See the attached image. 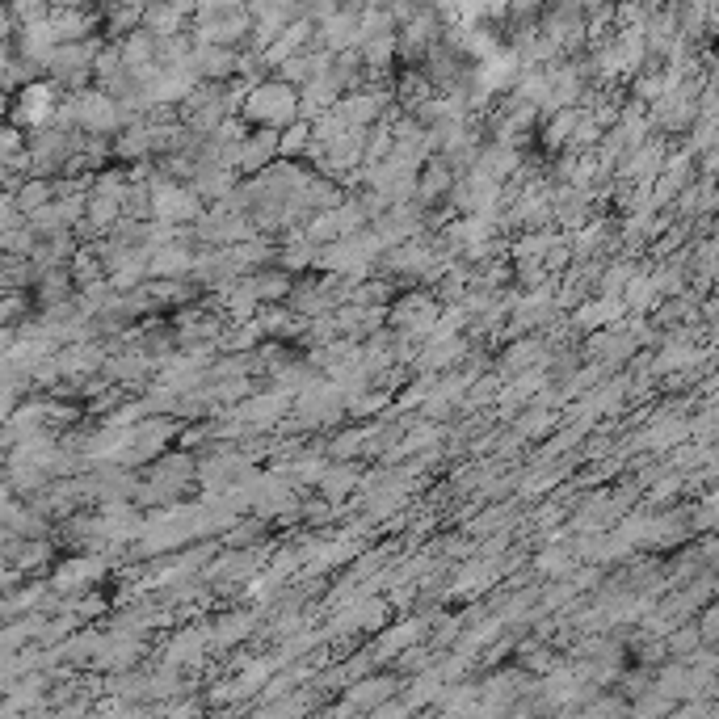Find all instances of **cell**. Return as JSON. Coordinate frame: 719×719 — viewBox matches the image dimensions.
I'll return each instance as SVG.
<instances>
[{"label":"cell","instance_id":"5b68a950","mask_svg":"<svg viewBox=\"0 0 719 719\" xmlns=\"http://www.w3.org/2000/svg\"><path fill=\"white\" fill-rule=\"evenodd\" d=\"M358 471H362L358 463H328V467H324V476H320V484H316V488L324 492V501H328V505H337L345 492L362 480Z\"/></svg>","mask_w":719,"mask_h":719},{"label":"cell","instance_id":"277c9868","mask_svg":"<svg viewBox=\"0 0 719 719\" xmlns=\"http://www.w3.org/2000/svg\"><path fill=\"white\" fill-rule=\"evenodd\" d=\"M577 122H581V106H572V110H556L547 122H543V131H539V143L547 152H564L568 143H572V131H577Z\"/></svg>","mask_w":719,"mask_h":719},{"label":"cell","instance_id":"6da1fadb","mask_svg":"<svg viewBox=\"0 0 719 719\" xmlns=\"http://www.w3.org/2000/svg\"><path fill=\"white\" fill-rule=\"evenodd\" d=\"M236 118L244 122L249 131H286L291 122H299V89L282 85L278 76H261L244 89Z\"/></svg>","mask_w":719,"mask_h":719},{"label":"cell","instance_id":"7a4b0ae2","mask_svg":"<svg viewBox=\"0 0 719 719\" xmlns=\"http://www.w3.org/2000/svg\"><path fill=\"white\" fill-rule=\"evenodd\" d=\"M207 202H202L190 186L181 181H156L152 186V219L156 223H169V228H181V223H198Z\"/></svg>","mask_w":719,"mask_h":719},{"label":"cell","instance_id":"3957f363","mask_svg":"<svg viewBox=\"0 0 719 719\" xmlns=\"http://www.w3.org/2000/svg\"><path fill=\"white\" fill-rule=\"evenodd\" d=\"M194 270V249L186 240L160 244V249L148 253V278H190Z\"/></svg>","mask_w":719,"mask_h":719},{"label":"cell","instance_id":"52a82bcc","mask_svg":"<svg viewBox=\"0 0 719 719\" xmlns=\"http://www.w3.org/2000/svg\"><path fill=\"white\" fill-rule=\"evenodd\" d=\"M265 530V522H240V526H232V530H223V539H228L232 547H244V543H257V534Z\"/></svg>","mask_w":719,"mask_h":719},{"label":"cell","instance_id":"8992f818","mask_svg":"<svg viewBox=\"0 0 719 719\" xmlns=\"http://www.w3.org/2000/svg\"><path fill=\"white\" fill-rule=\"evenodd\" d=\"M51 110H55V89H47V85H26V89H22V101H17V118L47 122Z\"/></svg>","mask_w":719,"mask_h":719}]
</instances>
